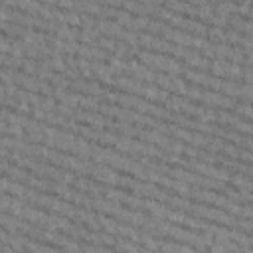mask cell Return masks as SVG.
<instances>
[{"instance_id":"obj_2","label":"cell","mask_w":253,"mask_h":253,"mask_svg":"<svg viewBox=\"0 0 253 253\" xmlns=\"http://www.w3.org/2000/svg\"><path fill=\"white\" fill-rule=\"evenodd\" d=\"M132 18H134V14H132V12H128V10H125V8H117V10H115V18H113V20H117L121 26H126V28H128V24L132 22Z\"/></svg>"},{"instance_id":"obj_1","label":"cell","mask_w":253,"mask_h":253,"mask_svg":"<svg viewBox=\"0 0 253 253\" xmlns=\"http://www.w3.org/2000/svg\"><path fill=\"white\" fill-rule=\"evenodd\" d=\"M229 59L225 57H213L211 63H210V73L211 75H217V77H229Z\"/></svg>"}]
</instances>
